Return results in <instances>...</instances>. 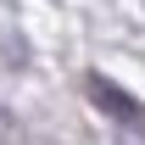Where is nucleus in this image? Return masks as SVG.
<instances>
[{
  "instance_id": "nucleus-1",
  "label": "nucleus",
  "mask_w": 145,
  "mask_h": 145,
  "mask_svg": "<svg viewBox=\"0 0 145 145\" xmlns=\"http://www.w3.org/2000/svg\"><path fill=\"white\" fill-rule=\"evenodd\" d=\"M89 95L101 101V112H106V117H117L123 128H145V112H140V101H134L128 89H117L112 78H101V72H95V78H89Z\"/></svg>"
}]
</instances>
